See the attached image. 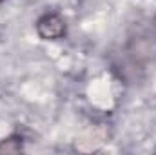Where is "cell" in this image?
Here are the masks:
<instances>
[{
	"mask_svg": "<svg viewBox=\"0 0 156 155\" xmlns=\"http://www.w3.org/2000/svg\"><path fill=\"white\" fill-rule=\"evenodd\" d=\"M35 31L40 40L58 42L67 37V20L60 11H44L35 20Z\"/></svg>",
	"mask_w": 156,
	"mask_h": 155,
	"instance_id": "obj_1",
	"label": "cell"
},
{
	"mask_svg": "<svg viewBox=\"0 0 156 155\" xmlns=\"http://www.w3.org/2000/svg\"><path fill=\"white\" fill-rule=\"evenodd\" d=\"M26 152V137L20 131H13L7 137L0 139V155L4 153H22Z\"/></svg>",
	"mask_w": 156,
	"mask_h": 155,
	"instance_id": "obj_2",
	"label": "cell"
},
{
	"mask_svg": "<svg viewBox=\"0 0 156 155\" xmlns=\"http://www.w3.org/2000/svg\"><path fill=\"white\" fill-rule=\"evenodd\" d=\"M4 2H7V0H0V4H4Z\"/></svg>",
	"mask_w": 156,
	"mask_h": 155,
	"instance_id": "obj_3",
	"label": "cell"
}]
</instances>
